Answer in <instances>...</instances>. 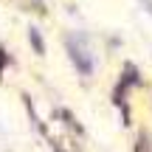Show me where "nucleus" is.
I'll return each instance as SVG.
<instances>
[{
	"label": "nucleus",
	"instance_id": "2",
	"mask_svg": "<svg viewBox=\"0 0 152 152\" xmlns=\"http://www.w3.org/2000/svg\"><path fill=\"white\" fill-rule=\"evenodd\" d=\"M31 42H34V51H37V54H45L42 39H39V31H31Z\"/></svg>",
	"mask_w": 152,
	"mask_h": 152
},
{
	"label": "nucleus",
	"instance_id": "1",
	"mask_svg": "<svg viewBox=\"0 0 152 152\" xmlns=\"http://www.w3.org/2000/svg\"><path fill=\"white\" fill-rule=\"evenodd\" d=\"M68 54H71V59L76 62V68H79L82 76H90L93 73V56H90V45H87V39L82 37V34H73V37H68Z\"/></svg>",
	"mask_w": 152,
	"mask_h": 152
}]
</instances>
